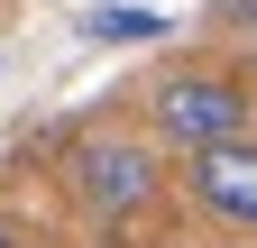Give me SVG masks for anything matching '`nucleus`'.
<instances>
[{"label": "nucleus", "mask_w": 257, "mask_h": 248, "mask_svg": "<svg viewBox=\"0 0 257 248\" xmlns=\"http://www.w3.org/2000/svg\"><path fill=\"white\" fill-rule=\"evenodd\" d=\"M147 119H156V138L166 147H220V138H248V83L239 74H211V65H193V74H166L147 92Z\"/></svg>", "instance_id": "nucleus-1"}, {"label": "nucleus", "mask_w": 257, "mask_h": 248, "mask_svg": "<svg viewBox=\"0 0 257 248\" xmlns=\"http://www.w3.org/2000/svg\"><path fill=\"white\" fill-rule=\"evenodd\" d=\"M64 184H74V202L92 211V221H128V211H147L156 202V147L138 138H74V157H64Z\"/></svg>", "instance_id": "nucleus-2"}, {"label": "nucleus", "mask_w": 257, "mask_h": 248, "mask_svg": "<svg viewBox=\"0 0 257 248\" xmlns=\"http://www.w3.org/2000/svg\"><path fill=\"white\" fill-rule=\"evenodd\" d=\"M184 184H193V202H202V211H220V221L257 230V138L193 147V157H184Z\"/></svg>", "instance_id": "nucleus-3"}, {"label": "nucleus", "mask_w": 257, "mask_h": 248, "mask_svg": "<svg viewBox=\"0 0 257 248\" xmlns=\"http://www.w3.org/2000/svg\"><path fill=\"white\" fill-rule=\"evenodd\" d=\"M92 37H110V46H147V37H166V19H156V10H119V0H101V10H92Z\"/></svg>", "instance_id": "nucleus-4"}, {"label": "nucleus", "mask_w": 257, "mask_h": 248, "mask_svg": "<svg viewBox=\"0 0 257 248\" xmlns=\"http://www.w3.org/2000/svg\"><path fill=\"white\" fill-rule=\"evenodd\" d=\"M211 19L230 28V37H248V46H257V0H211Z\"/></svg>", "instance_id": "nucleus-5"}, {"label": "nucleus", "mask_w": 257, "mask_h": 248, "mask_svg": "<svg viewBox=\"0 0 257 248\" xmlns=\"http://www.w3.org/2000/svg\"><path fill=\"white\" fill-rule=\"evenodd\" d=\"M0 248H28V230H19V221H10V211H0Z\"/></svg>", "instance_id": "nucleus-6"}]
</instances>
